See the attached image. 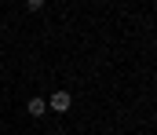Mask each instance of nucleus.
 <instances>
[{"label": "nucleus", "mask_w": 157, "mask_h": 135, "mask_svg": "<svg viewBox=\"0 0 157 135\" xmlns=\"http://www.w3.org/2000/svg\"><path fill=\"white\" fill-rule=\"evenodd\" d=\"M70 102H73V99H70V91H55V95L48 99V106H51L55 113H66V110H70Z\"/></svg>", "instance_id": "obj_1"}, {"label": "nucleus", "mask_w": 157, "mask_h": 135, "mask_svg": "<svg viewBox=\"0 0 157 135\" xmlns=\"http://www.w3.org/2000/svg\"><path fill=\"white\" fill-rule=\"evenodd\" d=\"M44 110H48L44 99H29V113H33V117H44Z\"/></svg>", "instance_id": "obj_2"}]
</instances>
